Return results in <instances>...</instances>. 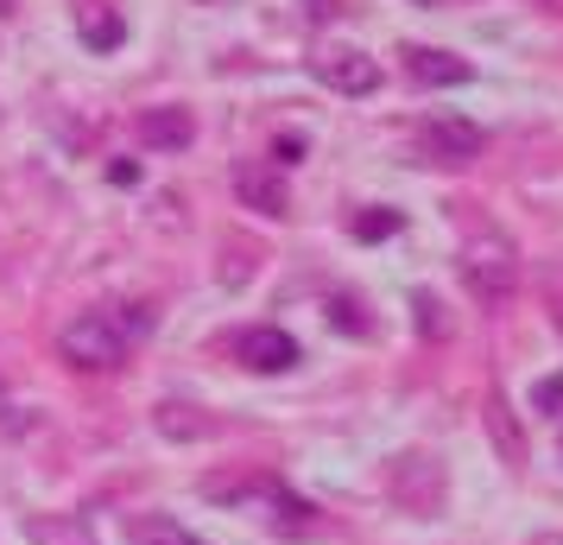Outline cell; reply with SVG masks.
I'll return each mask as SVG.
<instances>
[{
    "instance_id": "cell-1",
    "label": "cell",
    "mask_w": 563,
    "mask_h": 545,
    "mask_svg": "<svg viewBox=\"0 0 563 545\" xmlns=\"http://www.w3.org/2000/svg\"><path fill=\"white\" fill-rule=\"evenodd\" d=\"M462 286L475 292V305H487V312H500L512 298V280H519V260H512V248L500 241V235H482V241H468L462 248Z\"/></svg>"
},
{
    "instance_id": "cell-2",
    "label": "cell",
    "mask_w": 563,
    "mask_h": 545,
    "mask_svg": "<svg viewBox=\"0 0 563 545\" xmlns=\"http://www.w3.org/2000/svg\"><path fill=\"white\" fill-rule=\"evenodd\" d=\"M128 330H121V317L114 312H82L70 317L64 330H57V349H64V362L77 368H114L121 356H128Z\"/></svg>"
},
{
    "instance_id": "cell-3",
    "label": "cell",
    "mask_w": 563,
    "mask_h": 545,
    "mask_svg": "<svg viewBox=\"0 0 563 545\" xmlns=\"http://www.w3.org/2000/svg\"><path fill=\"white\" fill-rule=\"evenodd\" d=\"M386 494L406 508V514H418V520H431V514H443V494H450V476H443V464L437 457H399L393 464V476H386Z\"/></svg>"
},
{
    "instance_id": "cell-4",
    "label": "cell",
    "mask_w": 563,
    "mask_h": 545,
    "mask_svg": "<svg viewBox=\"0 0 563 545\" xmlns=\"http://www.w3.org/2000/svg\"><path fill=\"white\" fill-rule=\"evenodd\" d=\"M482 146L487 133L475 121H462V115H424V128H418V153L431 165H468Z\"/></svg>"
},
{
    "instance_id": "cell-5",
    "label": "cell",
    "mask_w": 563,
    "mask_h": 545,
    "mask_svg": "<svg viewBox=\"0 0 563 545\" xmlns=\"http://www.w3.org/2000/svg\"><path fill=\"white\" fill-rule=\"evenodd\" d=\"M317 77L330 83L335 96H374L380 89V64L355 45H330V52H317Z\"/></svg>"
},
{
    "instance_id": "cell-6",
    "label": "cell",
    "mask_w": 563,
    "mask_h": 545,
    "mask_svg": "<svg viewBox=\"0 0 563 545\" xmlns=\"http://www.w3.org/2000/svg\"><path fill=\"white\" fill-rule=\"evenodd\" d=\"M254 501H266V526H273L279 539H310V533H317V508H310V501H298V494L285 489V482H273V476L260 482Z\"/></svg>"
},
{
    "instance_id": "cell-7",
    "label": "cell",
    "mask_w": 563,
    "mask_h": 545,
    "mask_svg": "<svg viewBox=\"0 0 563 545\" xmlns=\"http://www.w3.org/2000/svg\"><path fill=\"white\" fill-rule=\"evenodd\" d=\"M234 197L247 209H260V216H291V190H285V178L273 172V165H234Z\"/></svg>"
},
{
    "instance_id": "cell-8",
    "label": "cell",
    "mask_w": 563,
    "mask_h": 545,
    "mask_svg": "<svg viewBox=\"0 0 563 545\" xmlns=\"http://www.w3.org/2000/svg\"><path fill=\"white\" fill-rule=\"evenodd\" d=\"M234 356L254 368V374H285V368L298 362V342L285 337V330H273V324H260V330H241L234 337Z\"/></svg>"
},
{
    "instance_id": "cell-9",
    "label": "cell",
    "mask_w": 563,
    "mask_h": 545,
    "mask_svg": "<svg viewBox=\"0 0 563 545\" xmlns=\"http://www.w3.org/2000/svg\"><path fill=\"white\" fill-rule=\"evenodd\" d=\"M406 77L424 83V89H450V83H468V64L450 52H437V45H411L406 52Z\"/></svg>"
},
{
    "instance_id": "cell-10",
    "label": "cell",
    "mask_w": 563,
    "mask_h": 545,
    "mask_svg": "<svg viewBox=\"0 0 563 545\" xmlns=\"http://www.w3.org/2000/svg\"><path fill=\"white\" fill-rule=\"evenodd\" d=\"M77 39L82 45H89V52H121V45H128V20H121V13H114V7H96V0H89V7H77Z\"/></svg>"
},
{
    "instance_id": "cell-11",
    "label": "cell",
    "mask_w": 563,
    "mask_h": 545,
    "mask_svg": "<svg viewBox=\"0 0 563 545\" xmlns=\"http://www.w3.org/2000/svg\"><path fill=\"white\" fill-rule=\"evenodd\" d=\"M140 140L158 146V153H184V146L197 140V121H190L184 108H153V115L140 121Z\"/></svg>"
},
{
    "instance_id": "cell-12",
    "label": "cell",
    "mask_w": 563,
    "mask_h": 545,
    "mask_svg": "<svg viewBox=\"0 0 563 545\" xmlns=\"http://www.w3.org/2000/svg\"><path fill=\"white\" fill-rule=\"evenodd\" d=\"M26 539L32 545H96V533H89V520L82 514H32Z\"/></svg>"
},
{
    "instance_id": "cell-13",
    "label": "cell",
    "mask_w": 563,
    "mask_h": 545,
    "mask_svg": "<svg viewBox=\"0 0 563 545\" xmlns=\"http://www.w3.org/2000/svg\"><path fill=\"white\" fill-rule=\"evenodd\" d=\"M153 425L165 432L172 444H197V438H209L216 432V418L209 413H197V406H184V400H172V406H158L153 413Z\"/></svg>"
},
{
    "instance_id": "cell-14",
    "label": "cell",
    "mask_w": 563,
    "mask_h": 545,
    "mask_svg": "<svg viewBox=\"0 0 563 545\" xmlns=\"http://www.w3.org/2000/svg\"><path fill=\"white\" fill-rule=\"evenodd\" d=\"M487 432H494V450H500V464H526V432L512 425V413H507V400L500 393H487Z\"/></svg>"
},
{
    "instance_id": "cell-15",
    "label": "cell",
    "mask_w": 563,
    "mask_h": 545,
    "mask_svg": "<svg viewBox=\"0 0 563 545\" xmlns=\"http://www.w3.org/2000/svg\"><path fill=\"white\" fill-rule=\"evenodd\" d=\"M260 482H266V476H254V469H234V476H203V482H197V494H203V501H216V508H241V501H254V494H260Z\"/></svg>"
},
{
    "instance_id": "cell-16",
    "label": "cell",
    "mask_w": 563,
    "mask_h": 545,
    "mask_svg": "<svg viewBox=\"0 0 563 545\" xmlns=\"http://www.w3.org/2000/svg\"><path fill=\"white\" fill-rule=\"evenodd\" d=\"M330 324L342 330V337H367V312H361L349 292H335V298H330Z\"/></svg>"
},
{
    "instance_id": "cell-17",
    "label": "cell",
    "mask_w": 563,
    "mask_h": 545,
    "mask_svg": "<svg viewBox=\"0 0 563 545\" xmlns=\"http://www.w3.org/2000/svg\"><path fill=\"white\" fill-rule=\"evenodd\" d=\"M411 305H418V330H424V337H450V317H443V298H437V292H418Z\"/></svg>"
},
{
    "instance_id": "cell-18",
    "label": "cell",
    "mask_w": 563,
    "mask_h": 545,
    "mask_svg": "<svg viewBox=\"0 0 563 545\" xmlns=\"http://www.w3.org/2000/svg\"><path fill=\"white\" fill-rule=\"evenodd\" d=\"M399 229V216L393 209H374V216H355V235L361 241H380V235H393Z\"/></svg>"
},
{
    "instance_id": "cell-19",
    "label": "cell",
    "mask_w": 563,
    "mask_h": 545,
    "mask_svg": "<svg viewBox=\"0 0 563 545\" xmlns=\"http://www.w3.org/2000/svg\"><path fill=\"white\" fill-rule=\"evenodd\" d=\"M532 406H538V413H558V406H563V374H544V381H538Z\"/></svg>"
},
{
    "instance_id": "cell-20",
    "label": "cell",
    "mask_w": 563,
    "mask_h": 545,
    "mask_svg": "<svg viewBox=\"0 0 563 545\" xmlns=\"http://www.w3.org/2000/svg\"><path fill=\"white\" fill-rule=\"evenodd\" d=\"M140 545H203V539H190L184 526H172V520H158V526H153V533H146Z\"/></svg>"
},
{
    "instance_id": "cell-21",
    "label": "cell",
    "mask_w": 563,
    "mask_h": 545,
    "mask_svg": "<svg viewBox=\"0 0 563 545\" xmlns=\"http://www.w3.org/2000/svg\"><path fill=\"white\" fill-rule=\"evenodd\" d=\"M298 7H305V20H317V26H323V20H335V13H342V0H298Z\"/></svg>"
},
{
    "instance_id": "cell-22",
    "label": "cell",
    "mask_w": 563,
    "mask_h": 545,
    "mask_svg": "<svg viewBox=\"0 0 563 545\" xmlns=\"http://www.w3.org/2000/svg\"><path fill=\"white\" fill-rule=\"evenodd\" d=\"M273 153H279V165H298V153H305V140H298V133H279V146H273Z\"/></svg>"
},
{
    "instance_id": "cell-23",
    "label": "cell",
    "mask_w": 563,
    "mask_h": 545,
    "mask_svg": "<svg viewBox=\"0 0 563 545\" xmlns=\"http://www.w3.org/2000/svg\"><path fill=\"white\" fill-rule=\"evenodd\" d=\"M197 7H234V0H197Z\"/></svg>"
},
{
    "instance_id": "cell-24",
    "label": "cell",
    "mask_w": 563,
    "mask_h": 545,
    "mask_svg": "<svg viewBox=\"0 0 563 545\" xmlns=\"http://www.w3.org/2000/svg\"><path fill=\"white\" fill-rule=\"evenodd\" d=\"M7 13H13V0H0V20H7Z\"/></svg>"
},
{
    "instance_id": "cell-25",
    "label": "cell",
    "mask_w": 563,
    "mask_h": 545,
    "mask_svg": "<svg viewBox=\"0 0 563 545\" xmlns=\"http://www.w3.org/2000/svg\"><path fill=\"white\" fill-rule=\"evenodd\" d=\"M411 7H437V0H411Z\"/></svg>"
},
{
    "instance_id": "cell-26",
    "label": "cell",
    "mask_w": 563,
    "mask_h": 545,
    "mask_svg": "<svg viewBox=\"0 0 563 545\" xmlns=\"http://www.w3.org/2000/svg\"><path fill=\"white\" fill-rule=\"evenodd\" d=\"M538 545H563V539H538Z\"/></svg>"
}]
</instances>
